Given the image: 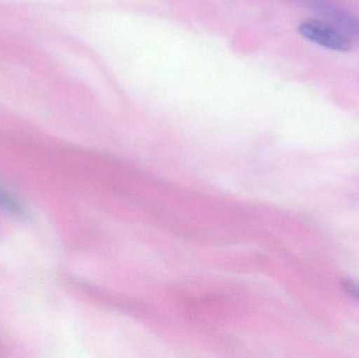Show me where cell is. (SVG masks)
<instances>
[{
    "instance_id": "obj_2",
    "label": "cell",
    "mask_w": 359,
    "mask_h": 358,
    "mask_svg": "<svg viewBox=\"0 0 359 358\" xmlns=\"http://www.w3.org/2000/svg\"><path fill=\"white\" fill-rule=\"evenodd\" d=\"M335 14V13H334ZM335 20H341L346 25L350 31L359 35V19L354 18V17H348L345 14H335Z\"/></svg>"
},
{
    "instance_id": "obj_3",
    "label": "cell",
    "mask_w": 359,
    "mask_h": 358,
    "mask_svg": "<svg viewBox=\"0 0 359 358\" xmlns=\"http://www.w3.org/2000/svg\"><path fill=\"white\" fill-rule=\"evenodd\" d=\"M341 287L345 290L346 294H349L351 298H356L359 302V283L352 280H343Z\"/></svg>"
},
{
    "instance_id": "obj_4",
    "label": "cell",
    "mask_w": 359,
    "mask_h": 358,
    "mask_svg": "<svg viewBox=\"0 0 359 358\" xmlns=\"http://www.w3.org/2000/svg\"><path fill=\"white\" fill-rule=\"evenodd\" d=\"M0 205L8 208V209L15 210V212H18L20 209L19 204L10 195H6L4 191H2L1 189H0Z\"/></svg>"
},
{
    "instance_id": "obj_1",
    "label": "cell",
    "mask_w": 359,
    "mask_h": 358,
    "mask_svg": "<svg viewBox=\"0 0 359 358\" xmlns=\"http://www.w3.org/2000/svg\"><path fill=\"white\" fill-rule=\"evenodd\" d=\"M297 29L306 39L329 50L337 52H348L351 50V41L345 35L320 21H303L299 23Z\"/></svg>"
}]
</instances>
